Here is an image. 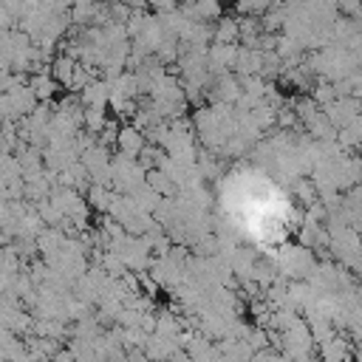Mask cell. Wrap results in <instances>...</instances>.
I'll return each instance as SVG.
<instances>
[]
</instances>
